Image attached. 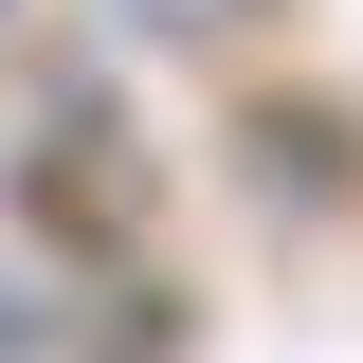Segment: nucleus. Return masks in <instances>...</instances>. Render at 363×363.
Here are the masks:
<instances>
[{"instance_id":"1","label":"nucleus","mask_w":363,"mask_h":363,"mask_svg":"<svg viewBox=\"0 0 363 363\" xmlns=\"http://www.w3.org/2000/svg\"><path fill=\"white\" fill-rule=\"evenodd\" d=\"M128 37H164V55H236V37H255V0H128Z\"/></svg>"}]
</instances>
